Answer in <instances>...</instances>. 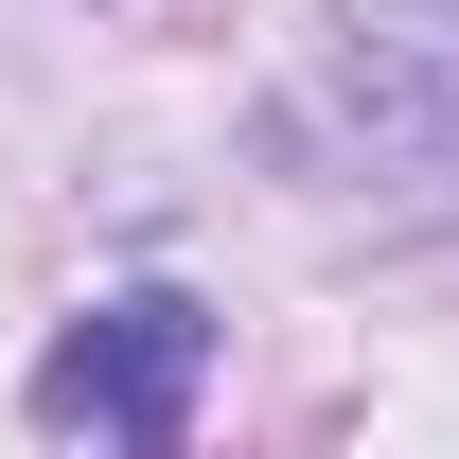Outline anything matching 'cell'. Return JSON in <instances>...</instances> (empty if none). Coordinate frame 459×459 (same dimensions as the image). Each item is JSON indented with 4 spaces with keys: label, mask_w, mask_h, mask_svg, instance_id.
I'll return each mask as SVG.
<instances>
[{
    "label": "cell",
    "mask_w": 459,
    "mask_h": 459,
    "mask_svg": "<svg viewBox=\"0 0 459 459\" xmlns=\"http://www.w3.org/2000/svg\"><path fill=\"white\" fill-rule=\"evenodd\" d=\"M318 160L406 230H459V0H353L318 54Z\"/></svg>",
    "instance_id": "6da1fadb"
},
{
    "label": "cell",
    "mask_w": 459,
    "mask_h": 459,
    "mask_svg": "<svg viewBox=\"0 0 459 459\" xmlns=\"http://www.w3.org/2000/svg\"><path fill=\"white\" fill-rule=\"evenodd\" d=\"M195 389H212V318H195L177 283H142V300H107V318H71L18 406H36L54 442H142L160 459L177 424H195Z\"/></svg>",
    "instance_id": "7a4b0ae2"
}]
</instances>
